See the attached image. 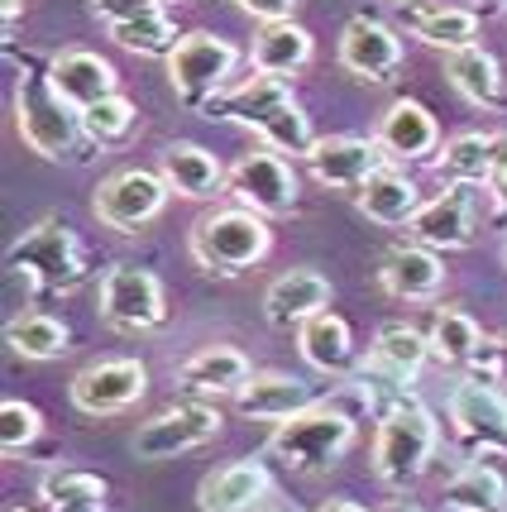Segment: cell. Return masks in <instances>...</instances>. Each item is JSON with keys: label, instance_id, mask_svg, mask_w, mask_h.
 <instances>
[{"label": "cell", "instance_id": "6da1fadb", "mask_svg": "<svg viewBox=\"0 0 507 512\" xmlns=\"http://www.w3.org/2000/svg\"><path fill=\"white\" fill-rule=\"evenodd\" d=\"M201 111L221 115V120H235V125H249V130L264 139L268 149L292 158H307L316 134H311L307 111L297 106V96L287 91V77H268V72H254L240 87H225L221 96H211Z\"/></svg>", "mask_w": 507, "mask_h": 512}, {"label": "cell", "instance_id": "7a4b0ae2", "mask_svg": "<svg viewBox=\"0 0 507 512\" xmlns=\"http://www.w3.org/2000/svg\"><path fill=\"white\" fill-rule=\"evenodd\" d=\"M187 249H192L201 273L235 278V273L254 268L273 249V230H268V216L249 211V206H221V211H206L192 225Z\"/></svg>", "mask_w": 507, "mask_h": 512}, {"label": "cell", "instance_id": "3957f363", "mask_svg": "<svg viewBox=\"0 0 507 512\" xmlns=\"http://www.w3.org/2000/svg\"><path fill=\"white\" fill-rule=\"evenodd\" d=\"M441 446V426L436 417L426 412L421 398H397L388 407V417L378 422V436H374V474L388 484V489H407L417 484L431 455Z\"/></svg>", "mask_w": 507, "mask_h": 512}, {"label": "cell", "instance_id": "277c9868", "mask_svg": "<svg viewBox=\"0 0 507 512\" xmlns=\"http://www.w3.org/2000/svg\"><path fill=\"white\" fill-rule=\"evenodd\" d=\"M10 273L34 297H63L87 283V249L63 221H39L10 245Z\"/></svg>", "mask_w": 507, "mask_h": 512}, {"label": "cell", "instance_id": "5b68a950", "mask_svg": "<svg viewBox=\"0 0 507 512\" xmlns=\"http://www.w3.org/2000/svg\"><path fill=\"white\" fill-rule=\"evenodd\" d=\"M354 446V417L331 402H311L307 412L287 417L268 436V455L283 460L292 474H326Z\"/></svg>", "mask_w": 507, "mask_h": 512}, {"label": "cell", "instance_id": "8992f818", "mask_svg": "<svg viewBox=\"0 0 507 512\" xmlns=\"http://www.w3.org/2000/svg\"><path fill=\"white\" fill-rule=\"evenodd\" d=\"M15 130L20 139L34 149L39 158H63L77 149L82 139V111H72L63 96L53 91L48 72H24L20 87H15Z\"/></svg>", "mask_w": 507, "mask_h": 512}, {"label": "cell", "instance_id": "52a82bcc", "mask_svg": "<svg viewBox=\"0 0 507 512\" xmlns=\"http://www.w3.org/2000/svg\"><path fill=\"white\" fill-rule=\"evenodd\" d=\"M101 321L120 335H149L168 321V297L149 268L115 264L101 278Z\"/></svg>", "mask_w": 507, "mask_h": 512}, {"label": "cell", "instance_id": "ba28073f", "mask_svg": "<svg viewBox=\"0 0 507 512\" xmlns=\"http://www.w3.org/2000/svg\"><path fill=\"white\" fill-rule=\"evenodd\" d=\"M173 197V187L163 182V173H149V168H120L111 178L96 187V197H91V211H96V221L115 230V235H134V230H144L149 221L163 216V206Z\"/></svg>", "mask_w": 507, "mask_h": 512}, {"label": "cell", "instance_id": "9c48e42d", "mask_svg": "<svg viewBox=\"0 0 507 512\" xmlns=\"http://www.w3.org/2000/svg\"><path fill=\"white\" fill-rule=\"evenodd\" d=\"M235 44L221 39V34H182L177 48L168 53V82L182 101H192V106H206L211 96H221L230 87V72H235Z\"/></svg>", "mask_w": 507, "mask_h": 512}, {"label": "cell", "instance_id": "30bf717a", "mask_svg": "<svg viewBox=\"0 0 507 512\" xmlns=\"http://www.w3.org/2000/svg\"><path fill=\"white\" fill-rule=\"evenodd\" d=\"M225 192L235 197V206H249V211H259V216H287V211H297L302 182H297L292 163H287L278 149L259 144V149L240 154V163L230 168Z\"/></svg>", "mask_w": 507, "mask_h": 512}, {"label": "cell", "instance_id": "8fae6325", "mask_svg": "<svg viewBox=\"0 0 507 512\" xmlns=\"http://www.w3.org/2000/svg\"><path fill=\"white\" fill-rule=\"evenodd\" d=\"M216 436H221V412L206 398H192V402H177V407H163L158 417H149L139 426L134 431V455L158 465V460H177L187 450H201Z\"/></svg>", "mask_w": 507, "mask_h": 512}, {"label": "cell", "instance_id": "7c38bea8", "mask_svg": "<svg viewBox=\"0 0 507 512\" xmlns=\"http://www.w3.org/2000/svg\"><path fill=\"white\" fill-rule=\"evenodd\" d=\"M149 393V369L139 359H96L67 383V398L87 417H115Z\"/></svg>", "mask_w": 507, "mask_h": 512}, {"label": "cell", "instance_id": "4fadbf2b", "mask_svg": "<svg viewBox=\"0 0 507 512\" xmlns=\"http://www.w3.org/2000/svg\"><path fill=\"white\" fill-rule=\"evenodd\" d=\"M383 163H388L383 144H378V139H359V134L316 139L311 154H307L311 178L321 182V187H335V192H359Z\"/></svg>", "mask_w": 507, "mask_h": 512}, {"label": "cell", "instance_id": "5bb4252c", "mask_svg": "<svg viewBox=\"0 0 507 512\" xmlns=\"http://www.w3.org/2000/svg\"><path fill=\"white\" fill-rule=\"evenodd\" d=\"M335 58H340V67L354 72L359 82H388L397 72V63H402V39H397L393 24L359 15V20H350L340 29Z\"/></svg>", "mask_w": 507, "mask_h": 512}, {"label": "cell", "instance_id": "9a60e30c", "mask_svg": "<svg viewBox=\"0 0 507 512\" xmlns=\"http://www.w3.org/2000/svg\"><path fill=\"white\" fill-rule=\"evenodd\" d=\"M474 187H464V182H450L436 201H426L417 216H412V240H421V245L431 249H464L474 245Z\"/></svg>", "mask_w": 507, "mask_h": 512}, {"label": "cell", "instance_id": "2e32d148", "mask_svg": "<svg viewBox=\"0 0 507 512\" xmlns=\"http://www.w3.org/2000/svg\"><path fill=\"white\" fill-rule=\"evenodd\" d=\"M48 82H53V91L63 96L72 111H91L96 101L115 96V87H120L111 58H101L91 48H63V53H53Z\"/></svg>", "mask_w": 507, "mask_h": 512}, {"label": "cell", "instance_id": "e0dca14e", "mask_svg": "<svg viewBox=\"0 0 507 512\" xmlns=\"http://www.w3.org/2000/svg\"><path fill=\"white\" fill-rule=\"evenodd\" d=\"M326 307H331V278L316 268H287L264 292V316L273 331H297Z\"/></svg>", "mask_w": 507, "mask_h": 512}, {"label": "cell", "instance_id": "ac0fdd59", "mask_svg": "<svg viewBox=\"0 0 507 512\" xmlns=\"http://www.w3.org/2000/svg\"><path fill=\"white\" fill-rule=\"evenodd\" d=\"M378 278H383V288L393 292L397 302H431V297H441L445 288V264H441V249L421 245H393L383 254V268H378Z\"/></svg>", "mask_w": 507, "mask_h": 512}, {"label": "cell", "instance_id": "d6986e66", "mask_svg": "<svg viewBox=\"0 0 507 512\" xmlns=\"http://www.w3.org/2000/svg\"><path fill=\"white\" fill-rule=\"evenodd\" d=\"M249 379L254 364L235 345H206L177 369V388H187L192 398H235Z\"/></svg>", "mask_w": 507, "mask_h": 512}, {"label": "cell", "instance_id": "ffe728a7", "mask_svg": "<svg viewBox=\"0 0 507 512\" xmlns=\"http://www.w3.org/2000/svg\"><path fill=\"white\" fill-rule=\"evenodd\" d=\"M450 422L460 431L464 441L474 446H503L507 441V402L493 383H455L450 393Z\"/></svg>", "mask_w": 507, "mask_h": 512}, {"label": "cell", "instance_id": "44dd1931", "mask_svg": "<svg viewBox=\"0 0 507 512\" xmlns=\"http://www.w3.org/2000/svg\"><path fill=\"white\" fill-rule=\"evenodd\" d=\"M397 10H402V24H407L412 39L441 48V53H455V48L479 39V15L464 10V5H445V0H407V5H397Z\"/></svg>", "mask_w": 507, "mask_h": 512}, {"label": "cell", "instance_id": "7402d4cb", "mask_svg": "<svg viewBox=\"0 0 507 512\" xmlns=\"http://www.w3.org/2000/svg\"><path fill=\"white\" fill-rule=\"evenodd\" d=\"M311 402H316L311 383L297 379V374H278V369L254 374V379L235 393V407H240L244 417H254V422H287V417L307 412Z\"/></svg>", "mask_w": 507, "mask_h": 512}, {"label": "cell", "instance_id": "603a6c76", "mask_svg": "<svg viewBox=\"0 0 507 512\" xmlns=\"http://www.w3.org/2000/svg\"><path fill=\"white\" fill-rule=\"evenodd\" d=\"M158 173H163V182L173 187L177 197H187V201L221 197L225 178H230L221 163H216V154H211V149L187 144V139H177V144H168V149L158 154Z\"/></svg>", "mask_w": 507, "mask_h": 512}, {"label": "cell", "instance_id": "cb8c5ba5", "mask_svg": "<svg viewBox=\"0 0 507 512\" xmlns=\"http://www.w3.org/2000/svg\"><path fill=\"white\" fill-rule=\"evenodd\" d=\"M378 144H383V154L388 158H431L436 154V144H441V125H436V115L426 111L421 101H393L383 120H378Z\"/></svg>", "mask_w": 507, "mask_h": 512}, {"label": "cell", "instance_id": "d4e9b609", "mask_svg": "<svg viewBox=\"0 0 507 512\" xmlns=\"http://www.w3.org/2000/svg\"><path fill=\"white\" fill-rule=\"evenodd\" d=\"M268 493V469L259 460H230V465L211 469L197 489L201 512H249L254 503H264Z\"/></svg>", "mask_w": 507, "mask_h": 512}, {"label": "cell", "instance_id": "484cf974", "mask_svg": "<svg viewBox=\"0 0 507 512\" xmlns=\"http://www.w3.org/2000/svg\"><path fill=\"white\" fill-rule=\"evenodd\" d=\"M354 201H359V211H364L369 221L388 225V230H397V225H412V216L426 206L417 182L407 178V173H397V168H388V163H383L374 178L354 192Z\"/></svg>", "mask_w": 507, "mask_h": 512}, {"label": "cell", "instance_id": "4316f807", "mask_svg": "<svg viewBox=\"0 0 507 512\" xmlns=\"http://www.w3.org/2000/svg\"><path fill=\"white\" fill-rule=\"evenodd\" d=\"M316 53V39L311 29H302L297 20H273L254 34V48H249V67L254 72H268V77H292L302 72Z\"/></svg>", "mask_w": 507, "mask_h": 512}, {"label": "cell", "instance_id": "83f0119b", "mask_svg": "<svg viewBox=\"0 0 507 512\" xmlns=\"http://www.w3.org/2000/svg\"><path fill=\"white\" fill-rule=\"evenodd\" d=\"M297 345H302V359H307L311 369H321V374H335V379H340V374H350L354 369L350 321H345V316H335L331 307L297 326Z\"/></svg>", "mask_w": 507, "mask_h": 512}, {"label": "cell", "instance_id": "f1b7e54d", "mask_svg": "<svg viewBox=\"0 0 507 512\" xmlns=\"http://www.w3.org/2000/svg\"><path fill=\"white\" fill-rule=\"evenodd\" d=\"M445 77L474 106H503V77H498V58L484 44H464L445 53Z\"/></svg>", "mask_w": 507, "mask_h": 512}, {"label": "cell", "instance_id": "f546056e", "mask_svg": "<svg viewBox=\"0 0 507 512\" xmlns=\"http://www.w3.org/2000/svg\"><path fill=\"white\" fill-rule=\"evenodd\" d=\"M484 350V331L474 316H464L460 307H441L436 326H431V355L441 359L445 369H469Z\"/></svg>", "mask_w": 507, "mask_h": 512}, {"label": "cell", "instance_id": "4dcf8cb0", "mask_svg": "<svg viewBox=\"0 0 507 512\" xmlns=\"http://www.w3.org/2000/svg\"><path fill=\"white\" fill-rule=\"evenodd\" d=\"M44 512H106V484L87 469H53L39 484Z\"/></svg>", "mask_w": 507, "mask_h": 512}, {"label": "cell", "instance_id": "1f68e13d", "mask_svg": "<svg viewBox=\"0 0 507 512\" xmlns=\"http://www.w3.org/2000/svg\"><path fill=\"white\" fill-rule=\"evenodd\" d=\"M5 340L20 359H34V364H48V359L67 355V326L48 312H24L5 326Z\"/></svg>", "mask_w": 507, "mask_h": 512}, {"label": "cell", "instance_id": "d6a6232c", "mask_svg": "<svg viewBox=\"0 0 507 512\" xmlns=\"http://www.w3.org/2000/svg\"><path fill=\"white\" fill-rule=\"evenodd\" d=\"M488 168H493V134L464 130L445 144V154L436 158V173L445 182H464V187H479L488 182Z\"/></svg>", "mask_w": 507, "mask_h": 512}, {"label": "cell", "instance_id": "836d02e7", "mask_svg": "<svg viewBox=\"0 0 507 512\" xmlns=\"http://www.w3.org/2000/svg\"><path fill=\"white\" fill-rule=\"evenodd\" d=\"M426 359H431V335L412 331V326H402V321H393V326L378 331L374 364H383L388 374H397V379H417Z\"/></svg>", "mask_w": 507, "mask_h": 512}, {"label": "cell", "instance_id": "e575fe53", "mask_svg": "<svg viewBox=\"0 0 507 512\" xmlns=\"http://www.w3.org/2000/svg\"><path fill=\"white\" fill-rule=\"evenodd\" d=\"M106 29H111V39L120 48L144 53V58H168V53L177 48V29H173V20H168L163 10H149V15H139V20L106 24Z\"/></svg>", "mask_w": 507, "mask_h": 512}, {"label": "cell", "instance_id": "d590c367", "mask_svg": "<svg viewBox=\"0 0 507 512\" xmlns=\"http://www.w3.org/2000/svg\"><path fill=\"white\" fill-rule=\"evenodd\" d=\"M441 498L460 512H503V479L493 469L474 465V469H464V474H455Z\"/></svg>", "mask_w": 507, "mask_h": 512}, {"label": "cell", "instance_id": "8d00e7d4", "mask_svg": "<svg viewBox=\"0 0 507 512\" xmlns=\"http://www.w3.org/2000/svg\"><path fill=\"white\" fill-rule=\"evenodd\" d=\"M134 125H139V106H134L130 96H106V101H96L91 111H82V130L87 139L96 144H120V139H130Z\"/></svg>", "mask_w": 507, "mask_h": 512}, {"label": "cell", "instance_id": "74e56055", "mask_svg": "<svg viewBox=\"0 0 507 512\" xmlns=\"http://www.w3.org/2000/svg\"><path fill=\"white\" fill-rule=\"evenodd\" d=\"M39 431H44V412H39L34 402H24V398L0 402V446H5V455L29 450L39 441Z\"/></svg>", "mask_w": 507, "mask_h": 512}, {"label": "cell", "instance_id": "f35d334b", "mask_svg": "<svg viewBox=\"0 0 507 512\" xmlns=\"http://www.w3.org/2000/svg\"><path fill=\"white\" fill-rule=\"evenodd\" d=\"M149 10H163V0H91V15L106 24H120V20H139Z\"/></svg>", "mask_w": 507, "mask_h": 512}, {"label": "cell", "instance_id": "ab89813d", "mask_svg": "<svg viewBox=\"0 0 507 512\" xmlns=\"http://www.w3.org/2000/svg\"><path fill=\"white\" fill-rule=\"evenodd\" d=\"M488 187H493V197L507 206V130L493 134V168H488Z\"/></svg>", "mask_w": 507, "mask_h": 512}, {"label": "cell", "instance_id": "60d3db41", "mask_svg": "<svg viewBox=\"0 0 507 512\" xmlns=\"http://www.w3.org/2000/svg\"><path fill=\"white\" fill-rule=\"evenodd\" d=\"M292 5H297V0H240V10H244V15H254L259 24L292 20Z\"/></svg>", "mask_w": 507, "mask_h": 512}, {"label": "cell", "instance_id": "b9f144b4", "mask_svg": "<svg viewBox=\"0 0 507 512\" xmlns=\"http://www.w3.org/2000/svg\"><path fill=\"white\" fill-rule=\"evenodd\" d=\"M474 364L484 369L488 379L507 383V335H503V340H493V345H484V350H479V359H474Z\"/></svg>", "mask_w": 507, "mask_h": 512}, {"label": "cell", "instance_id": "7bdbcfd3", "mask_svg": "<svg viewBox=\"0 0 507 512\" xmlns=\"http://www.w3.org/2000/svg\"><path fill=\"white\" fill-rule=\"evenodd\" d=\"M316 512H369V508H359V503H350V498H331V503H321Z\"/></svg>", "mask_w": 507, "mask_h": 512}, {"label": "cell", "instance_id": "ee69618b", "mask_svg": "<svg viewBox=\"0 0 507 512\" xmlns=\"http://www.w3.org/2000/svg\"><path fill=\"white\" fill-rule=\"evenodd\" d=\"M24 10V0H0V15H5V24H15Z\"/></svg>", "mask_w": 507, "mask_h": 512}, {"label": "cell", "instance_id": "f6af8a7d", "mask_svg": "<svg viewBox=\"0 0 507 512\" xmlns=\"http://www.w3.org/2000/svg\"><path fill=\"white\" fill-rule=\"evenodd\" d=\"M383 512H417V508H412V503H402V498H393V503H388Z\"/></svg>", "mask_w": 507, "mask_h": 512}, {"label": "cell", "instance_id": "bcb514c9", "mask_svg": "<svg viewBox=\"0 0 507 512\" xmlns=\"http://www.w3.org/2000/svg\"><path fill=\"white\" fill-rule=\"evenodd\" d=\"M479 5H493V10H507V0H479Z\"/></svg>", "mask_w": 507, "mask_h": 512}, {"label": "cell", "instance_id": "7dc6e473", "mask_svg": "<svg viewBox=\"0 0 507 512\" xmlns=\"http://www.w3.org/2000/svg\"><path fill=\"white\" fill-rule=\"evenodd\" d=\"M383 5H407V0H383Z\"/></svg>", "mask_w": 507, "mask_h": 512}, {"label": "cell", "instance_id": "c3c4849f", "mask_svg": "<svg viewBox=\"0 0 507 512\" xmlns=\"http://www.w3.org/2000/svg\"><path fill=\"white\" fill-rule=\"evenodd\" d=\"M10 512H20V508H10Z\"/></svg>", "mask_w": 507, "mask_h": 512}]
</instances>
